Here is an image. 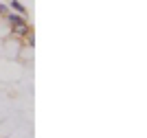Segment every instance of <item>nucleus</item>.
<instances>
[{"mask_svg":"<svg viewBox=\"0 0 147 138\" xmlns=\"http://www.w3.org/2000/svg\"><path fill=\"white\" fill-rule=\"evenodd\" d=\"M9 20H11L13 29L18 31L20 35H29V26H26V24L22 22V18H20V15H9Z\"/></svg>","mask_w":147,"mask_h":138,"instance_id":"nucleus-1","label":"nucleus"},{"mask_svg":"<svg viewBox=\"0 0 147 138\" xmlns=\"http://www.w3.org/2000/svg\"><path fill=\"white\" fill-rule=\"evenodd\" d=\"M0 13H2V15H5V13H7V9H5V7H2V5H0Z\"/></svg>","mask_w":147,"mask_h":138,"instance_id":"nucleus-2","label":"nucleus"}]
</instances>
